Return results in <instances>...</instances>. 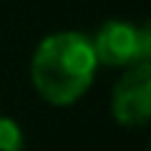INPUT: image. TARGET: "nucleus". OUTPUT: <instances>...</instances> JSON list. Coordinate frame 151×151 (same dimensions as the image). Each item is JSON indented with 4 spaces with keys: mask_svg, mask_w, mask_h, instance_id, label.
Listing matches in <instances>:
<instances>
[{
    "mask_svg": "<svg viewBox=\"0 0 151 151\" xmlns=\"http://www.w3.org/2000/svg\"><path fill=\"white\" fill-rule=\"evenodd\" d=\"M113 119L126 129H141L151 116V63H136L121 76L111 93Z\"/></svg>",
    "mask_w": 151,
    "mask_h": 151,
    "instance_id": "obj_3",
    "label": "nucleus"
},
{
    "mask_svg": "<svg viewBox=\"0 0 151 151\" xmlns=\"http://www.w3.org/2000/svg\"><path fill=\"white\" fill-rule=\"evenodd\" d=\"M91 45L98 63L113 68H131L149 60L151 30L149 25H136L129 20H108L98 28Z\"/></svg>",
    "mask_w": 151,
    "mask_h": 151,
    "instance_id": "obj_2",
    "label": "nucleus"
},
{
    "mask_svg": "<svg viewBox=\"0 0 151 151\" xmlns=\"http://www.w3.org/2000/svg\"><path fill=\"white\" fill-rule=\"evenodd\" d=\"M98 60L91 38L63 30L43 38L30 60V78L40 98L53 106H70L91 88Z\"/></svg>",
    "mask_w": 151,
    "mask_h": 151,
    "instance_id": "obj_1",
    "label": "nucleus"
},
{
    "mask_svg": "<svg viewBox=\"0 0 151 151\" xmlns=\"http://www.w3.org/2000/svg\"><path fill=\"white\" fill-rule=\"evenodd\" d=\"M0 151H23L20 126L5 116H0Z\"/></svg>",
    "mask_w": 151,
    "mask_h": 151,
    "instance_id": "obj_4",
    "label": "nucleus"
}]
</instances>
